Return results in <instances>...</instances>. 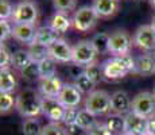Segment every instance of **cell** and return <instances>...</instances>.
Instances as JSON below:
<instances>
[{"instance_id": "cell-26", "label": "cell", "mask_w": 155, "mask_h": 135, "mask_svg": "<svg viewBox=\"0 0 155 135\" xmlns=\"http://www.w3.org/2000/svg\"><path fill=\"white\" fill-rule=\"evenodd\" d=\"M28 53L31 56L32 61L41 62L42 59L49 57V47L45 46V45L37 43V42H32V43L28 45Z\"/></svg>"}, {"instance_id": "cell-1", "label": "cell", "mask_w": 155, "mask_h": 135, "mask_svg": "<svg viewBox=\"0 0 155 135\" xmlns=\"http://www.w3.org/2000/svg\"><path fill=\"white\" fill-rule=\"evenodd\" d=\"M130 72L136 73V61L130 54L120 57H112L103 64V73L107 80L123 79Z\"/></svg>"}, {"instance_id": "cell-39", "label": "cell", "mask_w": 155, "mask_h": 135, "mask_svg": "<svg viewBox=\"0 0 155 135\" xmlns=\"http://www.w3.org/2000/svg\"><path fill=\"white\" fill-rule=\"evenodd\" d=\"M80 110L77 107H68L65 111V116H64V123L65 126L71 124V123H76L77 116H78Z\"/></svg>"}, {"instance_id": "cell-34", "label": "cell", "mask_w": 155, "mask_h": 135, "mask_svg": "<svg viewBox=\"0 0 155 135\" xmlns=\"http://www.w3.org/2000/svg\"><path fill=\"white\" fill-rule=\"evenodd\" d=\"M15 7L10 0H0V19L8 20L10 18H12Z\"/></svg>"}, {"instance_id": "cell-2", "label": "cell", "mask_w": 155, "mask_h": 135, "mask_svg": "<svg viewBox=\"0 0 155 135\" xmlns=\"http://www.w3.org/2000/svg\"><path fill=\"white\" fill-rule=\"evenodd\" d=\"M15 108L23 118H37L39 113H42V97L37 91L26 88L16 96Z\"/></svg>"}, {"instance_id": "cell-9", "label": "cell", "mask_w": 155, "mask_h": 135, "mask_svg": "<svg viewBox=\"0 0 155 135\" xmlns=\"http://www.w3.org/2000/svg\"><path fill=\"white\" fill-rule=\"evenodd\" d=\"M134 43L144 52H155V29L151 25L138 27L134 35Z\"/></svg>"}, {"instance_id": "cell-22", "label": "cell", "mask_w": 155, "mask_h": 135, "mask_svg": "<svg viewBox=\"0 0 155 135\" xmlns=\"http://www.w3.org/2000/svg\"><path fill=\"white\" fill-rule=\"evenodd\" d=\"M107 127L109 128L112 134L120 135L123 133H126V119H124L123 115H117V113H112V115L108 116L105 122Z\"/></svg>"}, {"instance_id": "cell-7", "label": "cell", "mask_w": 155, "mask_h": 135, "mask_svg": "<svg viewBox=\"0 0 155 135\" xmlns=\"http://www.w3.org/2000/svg\"><path fill=\"white\" fill-rule=\"evenodd\" d=\"M97 56L96 49L93 47L92 42L89 39L80 41L73 46V56H71V62L76 65H81V66H86V65L94 62V58Z\"/></svg>"}, {"instance_id": "cell-40", "label": "cell", "mask_w": 155, "mask_h": 135, "mask_svg": "<svg viewBox=\"0 0 155 135\" xmlns=\"http://www.w3.org/2000/svg\"><path fill=\"white\" fill-rule=\"evenodd\" d=\"M65 128H66L68 135H85L86 134V130H84V128H82L81 126H78L77 123H71V124L65 126Z\"/></svg>"}, {"instance_id": "cell-11", "label": "cell", "mask_w": 155, "mask_h": 135, "mask_svg": "<svg viewBox=\"0 0 155 135\" xmlns=\"http://www.w3.org/2000/svg\"><path fill=\"white\" fill-rule=\"evenodd\" d=\"M73 47L65 39H57L51 46H49V57L57 62H71Z\"/></svg>"}, {"instance_id": "cell-30", "label": "cell", "mask_w": 155, "mask_h": 135, "mask_svg": "<svg viewBox=\"0 0 155 135\" xmlns=\"http://www.w3.org/2000/svg\"><path fill=\"white\" fill-rule=\"evenodd\" d=\"M74 85L78 88V91L81 92V93H92V92L94 91V85L96 84L93 83L91 79H89L88 76H86L85 73H82L80 77H77L76 81H74Z\"/></svg>"}, {"instance_id": "cell-38", "label": "cell", "mask_w": 155, "mask_h": 135, "mask_svg": "<svg viewBox=\"0 0 155 135\" xmlns=\"http://www.w3.org/2000/svg\"><path fill=\"white\" fill-rule=\"evenodd\" d=\"M12 29L14 27L11 26V23L8 22V20H3L0 19V41H5L8 37H11L12 35Z\"/></svg>"}, {"instance_id": "cell-17", "label": "cell", "mask_w": 155, "mask_h": 135, "mask_svg": "<svg viewBox=\"0 0 155 135\" xmlns=\"http://www.w3.org/2000/svg\"><path fill=\"white\" fill-rule=\"evenodd\" d=\"M92 7L99 18H109L117 12L119 0H94Z\"/></svg>"}, {"instance_id": "cell-14", "label": "cell", "mask_w": 155, "mask_h": 135, "mask_svg": "<svg viewBox=\"0 0 155 135\" xmlns=\"http://www.w3.org/2000/svg\"><path fill=\"white\" fill-rule=\"evenodd\" d=\"M82 93L78 91L74 84H64L61 93L58 96V100L61 101V104L64 107H78V104L81 103Z\"/></svg>"}, {"instance_id": "cell-18", "label": "cell", "mask_w": 155, "mask_h": 135, "mask_svg": "<svg viewBox=\"0 0 155 135\" xmlns=\"http://www.w3.org/2000/svg\"><path fill=\"white\" fill-rule=\"evenodd\" d=\"M136 61V74L142 77H147V76H153L155 73V58L150 54H142Z\"/></svg>"}, {"instance_id": "cell-12", "label": "cell", "mask_w": 155, "mask_h": 135, "mask_svg": "<svg viewBox=\"0 0 155 135\" xmlns=\"http://www.w3.org/2000/svg\"><path fill=\"white\" fill-rule=\"evenodd\" d=\"M38 88H39L42 97L58 99L62 88H64V84H62L59 77L53 76V77H49V79H41Z\"/></svg>"}, {"instance_id": "cell-44", "label": "cell", "mask_w": 155, "mask_h": 135, "mask_svg": "<svg viewBox=\"0 0 155 135\" xmlns=\"http://www.w3.org/2000/svg\"><path fill=\"white\" fill-rule=\"evenodd\" d=\"M150 3H151V4H153L154 7H155V0H150Z\"/></svg>"}, {"instance_id": "cell-13", "label": "cell", "mask_w": 155, "mask_h": 135, "mask_svg": "<svg viewBox=\"0 0 155 135\" xmlns=\"http://www.w3.org/2000/svg\"><path fill=\"white\" fill-rule=\"evenodd\" d=\"M126 119V133L130 135H144L147 133V119L135 112H130L124 116Z\"/></svg>"}, {"instance_id": "cell-4", "label": "cell", "mask_w": 155, "mask_h": 135, "mask_svg": "<svg viewBox=\"0 0 155 135\" xmlns=\"http://www.w3.org/2000/svg\"><path fill=\"white\" fill-rule=\"evenodd\" d=\"M97 19H99V16H97L96 11L93 10V7L84 5V7H80L74 12L71 23H73L76 30H78L81 32H86L96 26Z\"/></svg>"}, {"instance_id": "cell-32", "label": "cell", "mask_w": 155, "mask_h": 135, "mask_svg": "<svg viewBox=\"0 0 155 135\" xmlns=\"http://www.w3.org/2000/svg\"><path fill=\"white\" fill-rule=\"evenodd\" d=\"M15 104H16V99L12 95L0 92V112H2V115L7 113Z\"/></svg>"}, {"instance_id": "cell-41", "label": "cell", "mask_w": 155, "mask_h": 135, "mask_svg": "<svg viewBox=\"0 0 155 135\" xmlns=\"http://www.w3.org/2000/svg\"><path fill=\"white\" fill-rule=\"evenodd\" d=\"M85 72V69H82L81 65H71V66L69 68V73H70V76L73 77V79H77V77H80L82 73Z\"/></svg>"}, {"instance_id": "cell-31", "label": "cell", "mask_w": 155, "mask_h": 135, "mask_svg": "<svg viewBox=\"0 0 155 135\" xmlns=\"http://www.w3.org/2000/svg\"><path fill=\"white\" fill-rule=\"evenodd\" d=\"M20 76L27 81H35L37 79H41L39 74V64L35 61H32L27 68H25L20 72Z\"/></svg>"}, {"instance_id": "cell-3", "label": "cell", "mask_w": 155, "mask_h": 135, "mask_svg": "<svg viewBox=\"0 0 155 135\" xmlns=\"http://www.w3.org/2000/svg\"><path fill=\"white\" fill-rule=\"evenodd\" d=\"M85 110H88L94 116L105 115L111 111V96L105 91L94 89L85 99Z\"/></svg>"}, {"instance_id": "cell-24", "label": "cell", "mask_w": 155, "mask_h": 135, "mask_svg": "<svg viewBox=\"0 0 155 135\" xmlns=\"http://www.w3.org/2000/svg\"><path fill=\"white\" fill-rule=\"evenodd\" d=\"M93 47L96 49L97 54H107L109 53V34L107 32H99L91 39Z\"/></svg>"}, {"instance_id": "cell-19", "label": "cell", "mask_w": 155, "mask_h": 135, "mask_svg": "<svg viewBox=\"0 0 155 135\" xmlns=\"http://www.w3.org/2000/svg\"><path fill=\"white\" fill-rule=\"evenodd\" d=\"M57 39H59L58 32H55L50 26H42L37 30V35H35L34 42L45 45V46L49 47V46H51Z\"/></svg>"}, {"instance_id": "cell-6", "label": "cell", "mask_w": 155, "mask_h": 135, "mask_svg": "<svg viewBox=\"0 0 155 135\" xmlns=\"http://www.w3.org/2000/svg\"><path fill=\"white\" fill-rule=\"evenodd\" d=\"M12 22L15 25H35L38 19V8L32 2H22L15 5Z\"/></svg>"}, {"instance_id": "cell-47", "label": "cell", "mask_w": 155, "mask_h": 135, "mask_svg": "<svg viewBox=\"0 0 155 135\" xmlns=\"http://www.w3.org/2000/svg\"><path fill=\"white\" fill-rule=\"evenodd\" d=\"M153 57H154V58H155V52H154V54H153Z\"/></svg>"}, {"instance_id": "cell-25", "label": "cell", "mask_w": 155, "mask_h": 135, "mask_svg": "<svg viewBox=\"0 0 155 135\" xmlns=\"http://www.w3.org/2000/svg\"><path fill=\"white\" fill-rule=\"evenodd\" d=\"M38 64H39L41 79H49V77L55 76V73H57V61H54L51 57H47V58L42 59L41 62H38Z\"/></svg>"}, {"instance_id": "cell-5", "label": "cell", "mask_w": 155, "mask_h": 135, "mask_svg": "<svg viewBox=\"0 0 155 135\" xmlns=\"http://www.w3.org/2000/svg\"><path fill=\"white\" fill-rule=\"evenodd\" d=\"M131 112L144 118H151L155 113V97L153 92H139L131 101Z\"/></svg>"}, {"instance_id": "cell-27", "label": "cell", "mask_w": 155, "mask_h": 135, "mask_svg": "<svg viewBox=\"0 0 155 135\" xmlns=\"http://www.w3.org/2000/svg\"><path fill=\"white\" fill-rule=\"evenodd\" d=\"M42 130H43V126L35 118L26 119L22 124L23 135H41L42 134Z\"/></svg>"}, {"instance_id": "cell-28", "label": "cell", "mask_w": 155, "mask_h": 135, "mask_svg": "<svg viewBox=\"0 0 155 135\" xmlns=\"http://www.w3.org/2000/svg\"><path fill=\"white\" fill-rule=\"evenodd\" d=\"M76 123L78 126H81L84 130L88 131L91 127H93L94 124L97 123L96 120V116L93 115V113H91L88 110H85V108H82V110H80L78 112V116H77V120Z\"/></svg>"}, {"instance_id": "cell-37", "label": "cell", "mask_w": 155, "mask_h": 135, "mask_svg": "<svg viewBox=\"0 0 155 135\" xmlns=\"http://www.w3.org/2000/svg\"><path fill=\"white\" fill-rule=\"evenodd\" d=\"M86 135H113V134L109 131V128L107 127L105 123L97 122L93 127H91L86 131Z\"/></svg>"}, {"instance_id": "cell-42", "label": "cell", "mask_w": 155, "mask_h": 135, "mask_svg": "<svg viewBox=\"0 0 155 135\" xmlns=\"http://www.w3.org/2000/svg\"><path fill=\"white\" fill-rule=\"evenodd\" d=\"M147 134L155 135V116L147 119Z\"/></svg>"}, {"instance_id": "cell-16", "label": "cell", "mask_w": 155, "mask_h": 135, "mask_svg": "<svg viewBox=\"0 0 155 135\" xmlns=\"http://www.w3.org/2000/svg\"><path fill=\"white\" fill-rule=\"evenodd\" d=\"M37 35L35 25H15L12 29V37L22 43H32Z\"/></svg>"}, {"instance_id": "cell-21", "label": "cell", "mask_w": 155, "mask_h": 135, "mask_svg": "<svg viewBox=\"0 0 155 135\" xmlns=\"http://www.w3.org/2000/svg\"><path fill=\"white\" fill-rule=\"evenodd\" d=\"M16 88V79L15 74L10 69L0 70V92L3 93H11Z\"/></svg>"}, {"instance_id": "cell-10", "label": "cell", "mask_w": 155, "mask_h": 135, "mask_svg": "<svg viewBox=\"0 0 155 135\" xmlns=\"http://www.w3.org/2000/svg\"><path fill=\"white\" fill-rule=\"evenodd\" d=\"M65 111H66V107L62 106L58 99L42 97V113L50 122L53 123L64 122Z\"/></svg>"}, {"instance_id": "cell-33", "label": "cell", "mask_w": 155, "mask_h": 135, "mask_svg": "<svg viewBox=\"0 0 155 135\" xmlns=\"http://www.w3.org/2000/svg\"><path fill=\"white\" fill-rule=\"evenodd\" d=\"M41 135H68L66 134V128L62 127L59 123H47L43 126V130Z\"/></svg>"}, {"instance_id": "cell-45", "label": "cell", "mask_w": 155, "mask_h": 135, "mask_svg": "<svg viewBox=\"0 0 155 135\" xmlns=\"http://www.w3.org/2000/svg\"><path fill=\"white\" fill-rule=\"evenodd\" d=\"M120 135H130V134H127V133H123V134H120Z\"/></svg>"}, {"instance_id": "cell-35", "label": "cell", "mask_w": 155, "mask_h": 135, "mask_svg": "<svg viewBox=\"0 0 155 135\" xmlns=\"http://www.w3.org/2000/svg\"><path fill=\"white\" fill-rule=\"evenodd\" d=\"M54 8L57 10V12H65L73 10L76 5V0H53Z\"/></svg>"}, {"instance_id": "cell-36", "label": "cell", "mask_w": 155, "mask_h": 135, "mask_svg": "<svg viewBox=\"0 0 155 135\" xmlns=\"http://www.w3.org/2000/svg\"><path fill=\"white\" fill-rule=\"evenodd\" d=\"M10 66H12V54L7 50V47L3 46L0 47V68L3 69H8Z\"/></svg>"}, {"instance_id": "cell-23", "label": "cell", "mask_w": 155, "mask_h": 135, "mask_svg": "<svg viewBox=\"0 0 155 135\" xmlns=\"http://www.w3.org/2000/svg\"><path fill=\"white\" fill-rule=\"evenodd\" d=\"M32 62V58L30 56L28 50H16L12 54V66L22 72L25 68H27Z\"/></svg>"}, {"instance_id": "cell-43", "label": "cell", "mask_w": 155, "mask_h": 135, "mask_svg": "<svg viewBox=\"0 0 155 135\" xmlns=\"http://www.w3.org/2000/svg\"><path fill=\"white\" fill-rule=\"evenodd\" d=\"M151 26L155 29V14H154V16H153V22H151Z\"/></svg>"}, {"instance_id": "cell-20", "label": "cell", "mask_w": 155, "mask_h": 135, "mask_svg": "<svg viewBox=\"0 0 155 135\" xmlns=\"http://www.w3.org/2000/svg\"><path fill=\"white\" fill-rule=\"evenodd\" d=\"M71 25H73V23H71L69 16L65 12H55L53 15L49 26L51 27L55 32H58V34H64V32H66L68 30H69V27Z\"/></svg>"}, {"instance_id": "cell-8", "label": "cell", "mask_w": 155, "mask_h": 135, "mask_svg": "<svg viewBox=\"0 0 155 135\" xmlns=\"http://www.w3.org/2000/svg\"><path fill=\"white\" fill-rule=\"evenodd\" d=\"M132 39L124 30H117L109 35V53L113 54V57H120L130 54Z\"/></svg>"}, {"instance_id": "cell-15", "label": "cell", "mask_w": 155, "mask_h": 135, "mask_svg": "<svg viewBox=\"0 0 155 135\" xmlns=\"http://www.w3.org/2000/svg\"><path fill=\"white\" fill-rule=\"evenodd\" d=\"M111 111L117 115H127L131 112V100L124 91H116L111 95Z\"/></svg>"}, {"instance_id": "cell-49", "label": "cell", "mask_w": 155, "mask_h": 135, "mask_svg": "<svg viewBox=\"0 0 155 135\" xmlns=\"http://www.w3.org/2000/svg\"><path fill=\"white\" fill-rule=\"evenodd\" d=\"M153 116H155V113H154V115H153Z\"/></svg>"}, {"instance_id": "cell-50", "label": "cell", "mask_w": 155, "mask_h": 135, "mask_svg": "<svg viewBox=\"0 0 155 135\" xmlns=\"http://www.w3.org/2000/svg\"><path fill=\"white\" fill-rule=\"evenodd\" d=\"M154 74H155V73H154Z\"/></svg>"}, {"instance_id": "cell-29", "label": "cell", "mask_w": 155, "mask_h": 135, "mask_svg": "<svg viewBox=\"0 0 155 135\" xmlns=\"http://www.w3.org/2000/svg\"><path fill=\"white\" fill-rule=\"evenodd\" d=\"M84 69H85L84 73H85L86 76H88L92 81H93L94 84L100 83V81L103 80V77H104L103 65H99V64H96V62H92V64L86 65Z\"/></svg>"}, {"instance_id": "cell-48", "label": "cell", "mask_w": 155, "mask_h": 135, "mask_svg": "<svg viewBox=\"0 0 155 135\" xmlns=\"http://www.w3.org/2000/svg\"><path fill=\"white\" fill-rule=\"evenodd\" d=\"M144 135H150V134H147V133H146V134H144Z\"/></svg>"}, {"instance_id": "cell-46", "label": "cell", "mask_w": 155, "mask_h": 135, "mask_svg": "<svg viewBox=\"0 0 155 135\" xmlns=\"http://www.w3.org/2000/svg\"><path fill=\"white\" fill-rule=\"evenodd\" d=\"M153 93H154V97H155V86H154V92H153Z\"/></svg>"}]
</instances>
